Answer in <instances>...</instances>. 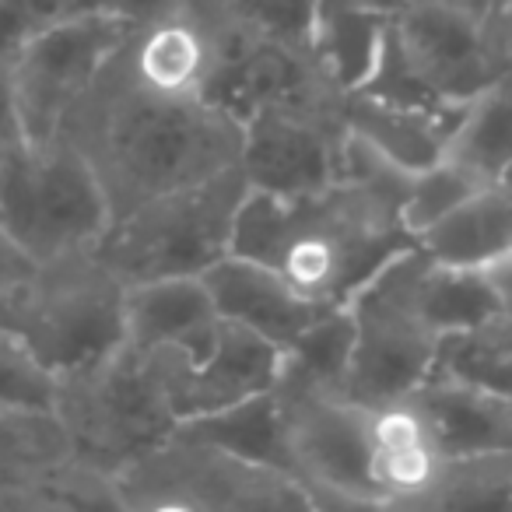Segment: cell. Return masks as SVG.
I'll return each mask as SVG.
<instances>
[{"label": "cell", "instance_id": "6da1fadb", "mask_svg": "<svg viewBox=\"0 0 512 512\" xmlns=\"http://www.w3.org/2000/svg\"><path fill=\"white\" fill-rule=\"evenodd\" d=\"M414 172L348 134L344 176L302 197L249 190L235 214L232 253L274 267L320 306H344L386 260L414 246L404 197Z\"/></svg>", "mask_w": 512, "mask_h": 512}, {"label": "cell", "instance_id": "7a4b0ae2", "mask_svg": "<svg viewBox=\"0 0 512 512\" xmlns=\"http://www.w3.org/2000/svg\"><path fill=\"white\" fill-rule=\"evenodd\" d=\"M123 46L60 127L92 165L109 221L158 193L218 176L242 155V123L232 113L207 99H172L144 88L130 74Z\"/></svg>", "mask_w": 512, "mask_h": 512}, {"label": "cell", "instance_id": "3957f363", "mask_svg": "<svg viewBox=\"0 0 512 512\" xmlns=\"http://www.w3.org/2000/svg\"><path fill=\"white\" fill-rule=\"evenodd\" d=\"M190 362L179 348L123 341L99 362L60 376L53 414L71 439V460L109 481L169 439L183 421L179 397Z\"/></svg>", "mask_w": 512, "mask_h": 512}, {"label": "cell", "instance_id": "277c9868", "mask_svg": "<svg viewBox=\"0 0 512 512\" xmlns=\"http://www.w3.org/2000/svg\"><path fill=\"white\" fill-rule=\"evenodd\" d=\"M0 327L60 379L127 341V285L92 246L67 249L0 292Z\"/></svg>", "mask_w": 512, "mask_h": 512}, {"label": "cell", "instance_id": "5b68a950", "mask_svg": "<svg viewBox=\"0 0 512 512\" xmlns=\"http://www.w3.org/2000/svg\"><path fill=\"white\" fill-rule=\"evenodd\" d=\"M246 193V172L232 165L137 204L109 221L92 249L127 288L158 278H200L232 253L235 214Z\"/></svg>", "mask_w": 512, "mask_h": 512}, {"label": "cell", "instance_id": "8992f818", "mask_svg": "<svg viewBox=\"0 0 512 512\" xmlns=\"http://www.w3.org/2000/svg\"><path fill=\"white\" fill-rule=\"evenodd\" d=\"M116 509L155 512H292L316 509L299 477L260 467L214 442L172 432L165 442L109 477Z\"/></svg>", "mask_w": 512, "mask_h": 512}, {"label": "cell", "instance_id": "52a82bcc", "mask_svg": "<svg viewBox=\"0 0 512 512\" xmlns=\"http://www.w3.org/2000/svg\"><path fill=\"white\" fill-rule=\"evenodd\" d=\"M106 225V193L64 134L22 141L0 155V228L36 264L67 249L95 246Z\"/></svg>", "mask_w": 512, "mask_h": 512}, {"label": "cell", "instance_id": "ba28073f", "mask_svg": "<svg viewBox=\"0 0 512 512\" xmlns=\"http://www.w3.org/2000/svg\"><path fill=\"white\" fill-rule=\"evenodd\" d=\"M428 256L418 246L386 260L355 288L344 306L355 323V355L344 397L362 407L414 393L432 372L439 334L421 309V271Z\"/></svg>", "mask_w": 512, "mask_h": 512}, {"label": "cell", "instance_id": "9c48e42d", "mask_svg": "<svg viewBox=\"0 0 512 512\" xmlns=\"http://www.w3.org/2000/svg\"><path fill=\"white\" fill-rule=\"evenodd\" d=\"M130 32L134 29L120 18L81 11L36 32L11 53V81L25 141H50L60 134L64 116L120 53Z\"/></svg>", "mask_w": 512, "mask_h": 512}, {"label": "cell", "instance_id": "30bf717a", "mask_svg": "<svg viewBox=\"0 0 512 512\" xmlns=\"http://www.w3.org/2000/svg\"><path fill=\"white\" fill-rule=\"evenodd\" d=\"M292 470L316 509H383L369 477L365 407L341 393L274 390Z\"/></svg>", "mask_w": 512, "mask_h": 512}, {"label": "cell", "instance_id": "8fae6325", "mask_svg": "<svg viewBox=\"0 0 512 512\" xmlns=\"http://www.w3.org/2000/svg\"><path fill=\"white\" fill-rule=\"evenodd\" d=\"M393 32L411 71L449 106L470 102L505 71L484 39L481 18L453 0H404Z\"/></svg>", "mask_w": 512, "mask_h": 512}, {"label": "cell", "instance_id": "7c38bea8", "mask_svg": "<svg viewBox=\"0 0 512 512\" xmlns=\"http://www.w3.org/2000/svg\"><path fill=\"white\" fill-rule=\"evenodd\" d=\"M348 127L285 109H260L242 123L239 169L249 190L302 197L344 176Z\"/></svg>", "mask_w": 512, "mask_h": 512}, {"label": "cell", "instance_id": "4fadbf2b", "mask_svg": "<svg viewBox=\"0 0 512 512\" xmlns=\"http://www.w3.org/2000/svg\"><path fill=\"white\" fill-rule=\"evenodd\" d=\"M369 421V477L383 509H425L439 488L449 456L439 449L414 397L365 407Z\"/></svg>", "mask_w": 512, "mask_h": 512}, {"label": "cell", "instance_id": "5bb4252c", "mask_svg": "<svg viewBox=\"0 0 512 512\" xmlns=\"http://www.w3.org/2000/svg\"><path fill=\"white\" fill-rule=\"evenodd\" d=\"M200 278L211 292L218 316L256 330L278 348H285L323 309H330L295 292L281 271L260 264V260H249L242 253L221 256L218 264L207 267Z\"/></svg>", "mask_w": 512, "mask_h": 512}, {"label": "cell", "instance_id": "9a60e30c", "mask_svg": "<svg viewBox=\"0 0 512 512\" xmlns=\"http://www.w3.org/2000/svg\"><path fill=\"white\" fill-rule=\"evenodd\" d=\"M71 439L50 411L0 407V491L22 498L25 509L71 505Z\"/></svg>", "mask_w": 512, "mask_h": 512}, {"label": "cell", "instance_id": "2e32d148", "mask_svg": "<svg viewBox=\"0 0 512 512\" xmlns=\"http://www.w3.org/2000/svg\"><path fill=\"white\" fill-rule=\"evenodd\" d=\"M123 57L130 74L151 92L172 99H204L218 64V36L211 22L183 0L176 15L130 32Z\"/></svg>", "mask_w": 512, "mask_h": 512}, {"label": "cell", "instance_id": "e0dca14e", "mask_svg": "<svg viewBox=\"0 0 512 512\" xmlns=\"http://www.w3.org/2000/svg\"><path fill=\"white\" fill-rule=\"evenodd\" d=\"M278 362V344L221 316L214 341L204 348V355L186 365L183 397H179L183 418L221 411L256 393H271L278 383Z\"/></svg>", "mask_w": 512, "mask_h": 512}, {"label": "cell", "instance_id": "ac0fdd59", "mask_svg": "<svg viewBox=\"0 0 512 512\" xmlns=\"http://www.w3.org/2000/svg\"><path fill=\"white\" fill-rule=\"evenodd\" d=\"M218 323L204 278H158L127 288V341L137 348H179L200 358Z\"/></svg>", "mask_w": 512, "mask_h": 512}, {"label": "cell", "instance_id": "d6986e66", "mask_svg": "<svg viewBox=\"0 0 512 512\" xmlns=\"http://www.w3.org/2000/svg\"><path fill=\"white\" fill-rule=\"evenodd\" d=\"M460 109H418L379 99L372 92H348L344 127L351 137L365 141L397 169L421 172L446 155Z\"/></svg>", "mask_w": 512, "mask_h": 512}, {"label": "cell", "instance_id": "ffe728a7", "mask_svg": "<svg viewBox=\"0 0 512 512\" xmlns=\"http://www.w3.org/2000/svg\"><path fill=\"white\" fill-rule=\"evenodd\" d=\"M411 397L449 460L512 453V397L439 376H428Z\"/></svg>", "mask_w": 512, "mask_h": 512}, {"label": "cell", "instance_id": "44dd1931", "mask_svg": "<svg viewBox=\"0 0 512 512\" xmlns=\"http://www.w3.org/2000/svg\"><path fill=\"white\" fill-rule=\"evenodd\" d=\"M414 246L439 264L488 267L512 249V193L502 183H488L463 204L414 235Z\"/></svg>", "mask_w": 512, "mask_h": 512}, {"label": "cell", "instance_id": "7402d4cb", "mask_svg": "<svg viewBox=\"0 0 512 512\" xmlns=\"http://www.w3.org/2000/svg\"><path fill=\"white\" fill-rule=\"evenodd\" d=\"M179 432L214 442V446L228 449V453L242 456L249 463L285 470V474L295 477L292 453H288L285 439V421H281V404L274 397V390L256 393V397L239 400L232 407H221V411L183 418L179 421Z\"/></svg>", "mask_w": 512, "mask_h": 512}, {"label": "cell", "instance_id": "603a6c76", "mask_svg": "<svg viewBox=\"0 0 512 512\" xmlns=\"http://www.w3.org/2000/svg\"><path fill=\"white\" fill-rule=\"evenodd\" d=\"M355 355V323L348 306H330L281 348L274 390L341 393L351 376Z\"/></svg>", "mask_w": 512, "mask_h": 512}, {"label": "cell", "instance_id": "cb8c5ba5", "mask_svg": "<svg viewBox=\"0 0 512 512\" xmlns=\"http://www.w3.org/2000/svg\"><path fill=\"white\" fill-rule=\"evenodd\" d=\"M446 155L467 165L484 183H498L512 162V67L463 102Z\"/></svg>", "mask_w": 512, "mask_h": 512}, {"label": "cell", "instance_id": "d4e9b609", "mask_svg": "<svg viewBox=\"0 0 512 512\" xmlns=\"http://www.w3.org/2000/svg\"><path fill=\"white\" fill-rule=\"evenodd\" d=\"M428 376L512 397V313L502 309L474 327L442 334Z\"/></svg>", "mask_w": 512, "mask_h": 512}, {"label": "cell", "instance_id": "484cf974", "mask_svg": "<svg viewBox=\"0 0 512 512\" xmlns=\"http://www.w3.org/2000/svg\"><path fill=\"white\" fill-rule=\"evenodd\" d=\"M397 11L383 8H320L316 18V39L313 53L323 64V71L344 88L355 92L365 85L383 50L386 29H390Z\"/></svg>", "mask_w": 512, "mask_h": 512}, {"label": "cell", "instance_id": "4316f807", "mask_svg": "<svg viewBox=\"0 0 512 512\" xmlns=\"http://www.w3.org/2000/svg\"><path fill=\"white\" fill-rule=\"evenodd\" d=\"M418 292L421 309H425L428 323L439 337L502 313V299H498L484 267H453L428 260L425 271H421Z\"/></svg>", "mask_w": 512, "mask_h": 512}, {"label": "cell", "instance_id": "83f0119b", "mask_svg": "<svg viewBox=\"0 0 512 512\" xmlns=\"http://www.w3.org/2000/svg\"><path fill=\"white\" fill-rule=\"evenodd\" d=\"M512 509V453L453 456L425 509Z\"/></svg>", "mask_w": 512, "mask_h": 512}, {"label": "cell", "instance_id": "f1b7e54d", "mask_svg": "<svg viewBox=\"0 0 512 512\" xmlns=\"http://www.w3.org/2000/svg\"><path fill=\"white\" fill-rule=\"evenodd\" d=\"M481 186H488V183L449 155H442L439 162H432L428 169L414 172L411 183H407V197H404L407 232L418 235L421 228L439 221L442 214L453 211L456 204H463V200L481 190Z\"/></svg>", "mask_w": 512, "mask_h": 512}, {"label": "cell", "instance_id": "f546056e", "mask_svg": "<svg viewBox=\"0 0 512 512\" xmlns=\"http://www.w3.org/2000/svg\"><path fill=\"white\" fill-rule=\"evenodd\" d=\"M225 8L232 22L249 36L295 46V50H313L316 18H320L316 0H225Z\"/></svg>", "mask_w": 512, "mask_h": 512}, {"label": "cell", "instance_id": "4dcf8cb0", "mask_svg": "<svg viewBox=\"0 0 512 512\" xmlns=\"http://www.w3.org/2000/svg\"><path fill=\"white\" fill-rule=\"evenodd\" d=\"M53 400H57V376L46 372L11 330L0 327V407L53 414Z\"/></svg>", "mask_w": 512, "mask_h": 512}, {"label": "cell", "instance_id": "1f68e13d", "mask_svg": "<svg viewBox=\"0 0 512 512\" xmlns=\"http://www.w3.org/2000/svg\"><path fill=\"white\" fill-rule=\"evenodd\" d=\"M81 11L88 0H0V53L11 57L25 39Z\"/></svg>", "mask_w": 512, "mask_h": 512}, {"label": "cell", "instance_id": "d6a6232c", "mask_svg": "<svg viewBox=\"0 0 512 512\" xmlns=\"http://www.w3.org/2000/svg\"><path fill=\"white\" fill-rule=\"evenodd\" d=\"M179 8H183V0H88V11L113 15L120 22H127L130 29H144L151 22H162V18L176 15Z\"/></svg>", "mask_w": 512, "mask_h": 512}, {"label": "cell", "instance_id": "836d02e7", "mask_svg": "<svg viewBox=\"0 0 512 512\" xmlns=\"http://www.w3.org/2000/svg\"><path fill=\"white\" fill-rule=\"evenodd\" d=\"M25 141L22 113H18L15 81H11V57L0 53V155Z\"/></svg>", "mask_w": 512, "mask_h": 512}, {"label": "cell", "instance_id": "e575fe53", "mask_svg": "<svg viewBox=\"0 0 512 512\" xmlns=\"http://www.w3.org/2000/svg\"><path fill=\"white\" fill-rule=\"evenodd\" d=\"M481 25H484V39H488L495 60L509 71L512 67V0H495L488 8V15L481 18Z\"/></svg>", "mask_w": 512, "mask_h": 512}, {"label": "cell", "instance_id": "d590c367", "mask_svg": "<svg viewBox=\"0 0 512 512\" xmlns=\"http://www.w3.org/2000/svg\"><path fill=\"white\" fill-rule=\"evenodd\" d=\"M32 264H36V260L0 228V292H8L15 281H22L25 274L32 271Z\"/></svg>", "mask_w": 512, "mask_h": 512}, {"label": "cell", "instance_id": "8d00e7d4", "mask_svg": "<svg viewBox=\"0 0 512 512\" xmlns=\"http://www.w3.org/2000/svg\"><path fill=\"white\" fill-rule=\"evenodd\" d=\"M484 271H488L491 285H495L498 299H502V309L505 313H512V249L498 256V260H491Z\"/></svg>", "mask_w": 512, "mask_h": 512}, {"label": "cell", "instance_id": "74e56055", "mask_svg": "<svg viewBox=\"0 0 512 512\" xmlns=\"http://www.w3.org/2000/svg\"><path fill=\"white\" fill-rule=\"evenodd\" d=\"M498 183H502V186H505V190H509V193H512V162H509V169H505V172H502V179H498Z\"/></svg>", "mask_w": 512, "mask_h": 512}]
</instances>
